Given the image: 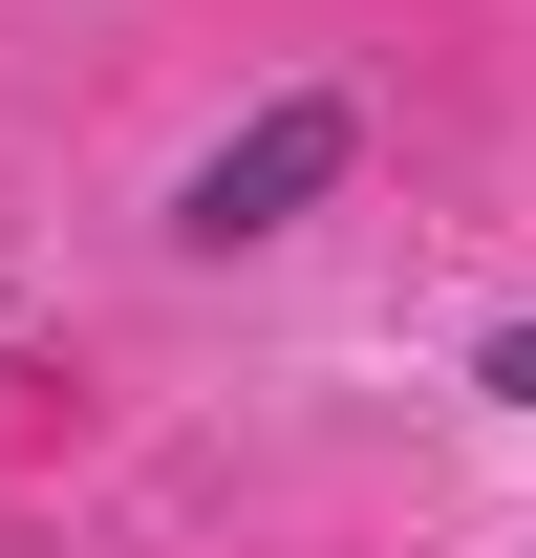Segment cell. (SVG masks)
Here are the masks:
<instances>
[{
  "label": "cell",
  "instance_id": "obj_2",
  "mask_svg": "<svg viewBox=\"0 0 536 558\" xmlns=\"http://www.w3.org/2000/svg\"><path fill=\"white\" fill-rule=\"evenodd\" d=\"M472 409H536V301L494 323V344H472Z\"/></svg>",
  "mask_w": 536,
  "mask_h": 558
},
{
  "label": "cell",
  "instance_id": "obj_1",
  "mask_svg": "<svg viewBox=\"0 0 536 558\" xmlns=\"http://www.w3.org/2000/svg\"><path fill=\"white\" fill-rule=\"evenodd\" d=\"M343 172H365V108H343V86H258V108L172 172V215H150V236H172V258H258V236H301Z\"/></svg>",
  "mask_w": 536,
  "mask_h": 558
}]
</instances>
